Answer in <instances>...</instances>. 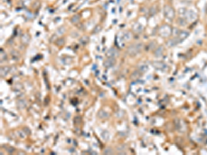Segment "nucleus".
<instances>
[{
  "instance_id": "obj_2",
  "label": "nucleus",
  "mask_w": 207,
  "mask_h": 155,
  "mask_svg": "<svg viewBox=\"0 0 207 155\" xmlns=\"http://www.w3.org/2000/svg\"><path fill=\"white\" fill-rule=\"evenodd\" d=\"M164 13L166 17L169 19H173L175 17V11L173 9L171 6H165L164 8Z\"/></svg>"
},
{
  "instance_id": "obj_14",
  "label": "nucleus",
  "mask_w": 207,
  "mask_h": 155,
  "mask_svg": "<svg viewBox=\"0 0 207 155\" xmlns=\"http://www.w3.org/2000/svg\"><path fill=\"white\" fill-rule=\"evenodd\" d=\"M147 66H142L139 68V70H140V71H142V72H145L146 70H147Z\"/></svg>"
},
{
  "instance_id": "obj_13",
  "label": "nucleus",
  "mask_w": 207,
  "mask_h": 155,
  "mask_svg": "<svg viewBox=\"0 0 207 155\" xmlns=\"http://www.w3.org/2000/svg\"><path fill=\"white\" fill-rule=\"evenodd\" d=\"M112 151L111 150V149L110 148H106V150H105V151H104V154H112Z\"/></svg>"
},
{
  "instance_id": "obj_10",
  "label": "nucleus",
  "mask_w": 207,
  "mask_h": 155,
  "mask_svg": "<svg viewBox=\"0 0 207 155\" xmlns=\"http://www.w3.org/2000/svg\"><path fill=\"white\" fill-rule=\"evenodd\" d=\"M79 21V15H75L71 18V22L73 23H77Z\"/></svg>"
},
{
  "instance_id": "obj_11",
  "label": "nucleus",
  "mask_w": 207,
  "mask_h": 155,
  "mask_svg": "<svg viewBox=\"0 0 207 155\" xmlns=\"http://www.w3.org/2000/svg\"><path fill=\"white\" fill-rule=\"evenodd\" d=\"M101 112V116H100L99 117L103 118H103H106V117H108V114H107V113H106V112H105V111L101 110V111H100V112Z\"/></svg>"
},
{
  "instance_id": "obj_1",
  "label": "nucleus",
  "mask_w": 207,
  "mask_h": 155,
  "mask_svg": "<svg viewBox=\"0 0 207 155\" xmlns=\"http://www.w3.org/2000/svg\"><path fill=\"white\" fill-rule=\"evenodd\" d=\"M142 49V44H136L131 45L128 48V53L131 56H134L139 53Z\"/></svg>"
},
{
  "instance_id": "obj_3",
  "label": "nucleus",
  "mask_w": 207,
  "mask_h": 155,
  "mask_svg": "<svg viewBox=\"0 0 207 155\" xmlns=\"http://www.w3.org/2000/svg\"><path fill=\"white\" fill-rule=\"evenodd\" d=\"M171 28L169 26H167V25H164L163 26H162L159 29V34L162 37H166L168 36H169L171 33Z\"/></svg>"
},
{
  "instance_id": "obj_12",
  "label": "nucleus",
  "mask_w": 207,
  "mask_h": 155,
  "mask_svg": "<svg viewBox=\"0 0 207 155\" xmlns=\"http://www.w3.org/2000/svg\"><path fill=\"white\" fill-rule=\"evenodd\" d=\"M57 45H59V46H62V45L64 44V40L63 39H58V41L57 42Z\"/></svg>"
},
{
  "instance_id": "obj_4",
  "label": "nucleus",
  "mask_w": 207,
  "mask_h": 155,
  "mask_svg": "<svg viewBox=\"0 0 207 155\" xmlns=\"http://www.w3.org/2000/svg\"><path fill=\"white\" fill-rule=\"evenodd\" d=\"M118 54H119L118 51H117L115 48H110L108 50V52L106 53V55H107L108 57L115 58L116 57L118 56Z\"/></svg>"
},
{
  "instance_id": "obj_7",
  "label": "nucleus",
  "mask_w": 207,
  "mask_h": 155,
  "mask_svg": "<svg viewBox=\"0 0 207 155\" xmlns=\"http://www.w3.org/2000/svg\"><path fill=\"white\" fill-rule=\"evenodd\" d=\"M163 50H164L163 47L159 46L158 48L155 50V56H157V57H159V56L162 55V54L163 53Z\"/></svg>"
},
{
  "instance_id": "obj_5",
  "label": "nucleus",
  "mask_w": 207,
  "mask_h": 155,
  "mask_svg": "<svg viewBox=\"0 0 207 155\" xmlns=\"http://www.w3.org/2000/svg\"><path fill=\"white\" fill-rule=\"evenodd\" d=\"M115 63H116V61L115 59V58L108 57V59H107L103 63V66L106 68H110V67L113 66L115 64Z\"/></svg>"
},
{
  "instance_id": "obj_9",
  "label": "nucleus",
  "mask_w": 207,
  "mask_h": 155,
  "mask_svg": "<svg viewBox=\"0 0 207 155\" xmlns=\"http://www.w3.org/2000/svg\"><path fill=\"white\" fill-rule=\"evenodd\" d=\"M22 41L24 43H25V44L28 43L29 41V36L28 35H26V34L24 35L23 36V37H22Z\"/></svg>"
},
{
  "instance_id": "obj_8",
  "label": "nucleus",
  "mask_w": 207,
  "mask_h": 155,
  "mask_svg": "<svg viewBox=\"0 0 207 155\" xmlns=\"http://www.w3.org/2000/svg\"><path fill=\"white\" fill-rule=\"evenodd\" d=\"M9 68L8 67H4V68H2L1 69V75L2 76H5L6 75H7V73H8Z\"/></svg>"
},
{
  "instance_id": "obj_6",
  "label": "nucleus",
  "mask_w": 207,
  "mask_h": 155,
  "mask_svg": "<svg viewBox=\"0 0 207 155\" xmlns=\"http://www.w3.org/2000/svg\"><path fill=\"white\" fill-rule=\"evenodd\" d=\"M153 64L154 67H155L156 68L162 69V70H163L164 68H165V67L167 66H166L164 64H163V63H161V62H154Z\"/></svg>"
}]
</instances>
